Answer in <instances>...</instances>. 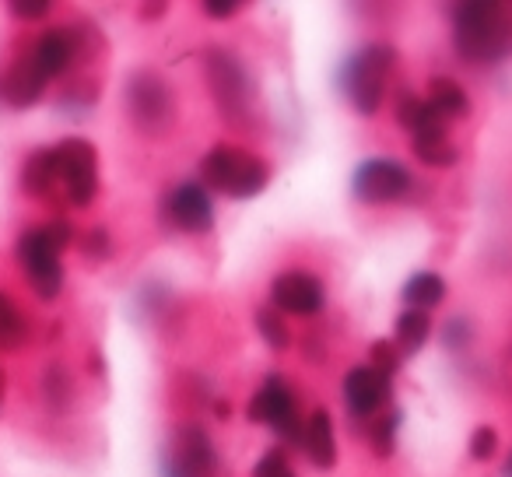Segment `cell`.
<instances>
[{
    "instance_id": "obj_30",
    "label": "cell",
    "mask_w": 512,
    "mask_h": 477,
    "mask_svg": "<svg viewBox=\"0 0 512 477\" xmlns=\"http://www.w3.org/2000/svg\"><path fill=\"white\" fill-rule=\"evenodd\" d=\"M8 11L18 18V22H43V18H50L53 4L50 0H11Z\"/></svg>"
},
{
    "instance_id": "obj_29",
    "label": "cell",
    "mask_w": 512,
    "mask_h": 477,
    "mask_svg": "<svg viewBox=\"0 0 512 477\" xmlns=\"http://www.w3.org/2000/svg\"><path fill=\"white\" fill-rule=\"evenodd\" d=\"M495 449H498V432L491 425H481L474 435H470V456H474L477 463L491 460V456H495Z\"/></svg>"
},
{
    "instance_id": "obj_37",
    "label": "cell",
    "mask_w": 512,
    "mask_h": 477,
    "mask_svg": "<svg viewBox=\"0 0 512 477\" xmlns=\"http://www.w3.org/2000/svg\"><path fill=\"white\" fill-rule=\"evenodd\" d=\"M0 400H4V369H0Z\"/></svg>"
},
{
    "instance_id": "obj_23",
    "label": "cell",
    "mask_w": 512,
    "mask_h": 477,
    "mask_svg": "<svg viewBox=\"0 0 512 477\" xmlns=\"http://www.w3.org/2000/svg\"><path fill=\"white\" fill-rule=\"evenodd\" d=\"M43 393H46V404H50V411L64 414L67 407H71V397H74V386H71V376H67L64 365H50L46 369V379H43Z\"/></svg>"
},
{
    "instance_id": "obj_14",
    "label": "cell",
    "mask_w": 512,
    "mask_h": 477,
    "mask_svg": "<svg viewBox=\"0 0 512 477\" xmlns=\"http://www.w3.org/2000/svg\"><path fill=\"white\" fill-rule=\"evenodd\" d=\"M46 85H50V81L39 74L32 53H25V57H18L15 64L8 67V74L0 78V95H4V102H8V106L29 109V106H36V102L43 99Z\"/></svg>"
},
{
    "instance_id": "obj_7",
    "label": "cell",
    "mask_w": 512,
    "mask_h": 477,
    "mask_svg": "<svg viewBox=\"0 0 512 477\" xmlns=\"http://www.w3.org/2000/svg\"><path fill=\"white\" fill-rule=\"evenodd\" d=\"M127 109L134 116V123L144 130V134H165L172 127V116H176V106H172V92L158 74L141 71L130 78L127 85Z\"/></svg>"
},
{
    "instance_id": "obj_15",
    "label": "cell",
    "mask_w": 512,
    "mask_h": 477,
    "mask_svg": "<svg viewBox=\"0 0 512 477\" xmlns=\"http://www.w3.org/2000/svg\"><path fill=\"white\" fill-rule=\"evenodd\" d=\"M32 60H36L39 74H43L46 81L60 78V74H64L67 67L78 60V46H74L71 29L43 32V36L36 39V46H32Z\"/></svg>"
},
{
    "instance_id": "obj_2",
    "label": "cell",
    "mask_w": 512,
    "mask_h": 477,
    "mask_svg": "<svg viewBox=\"0 0 512 477\" xmlns=\"http://www.w3.org/2000/svg\"><path fill=\"white\" fill-rule=\"evenodd\" d=\"M397 67V50L390 43H369L351 53L341 67V92L362 116H376L386 99V81Z\"/></svg>"
},
{
    "instance_id": "obj_1",
    "label": "cell",
    "mask_w": 512,
    "mask_h": 477,
    "mask_svg": "<svg viewBox=\"0 0 512 477\" xmlns=\"http://www.w3.org/2000/svg\"><path fill=\"white\" fill-rule=\"evenodd\" d=\"M453 46L467 64H502L512 57V4L467 0L453 8Z\"/></svg>"
},
{
    "instance_id": "obj_24",
    "label": "cell",
    "mask_w": 512,
    "mask_h": 477,
    "mask_svg": "<svg viewBox=\"0 0 512 477\" xmlns=\"http://www.w3.org/2000/svg\"><path fill=\"white\" fill-rule=\"evenodd\" d=\"M411 148L421 162L435 165V169H446V165H453L456 158H460V151H456V144L449 141V137H425V141H411Z\"/></svg>"
},
{
    "instance_id": "obj_21",
    "label": "cell",
    "mask_w": 512,
    "mask_h": 477,
    "mask_svg": "<svg viewBox=\"0 0 512 477\" xmlns=\"http://www.w3.org/2000/svg\"><path fill=\"white\" fill-rule=\"evenodd\" d=\"M25 337H29V323H25V316L18 313V306L11 302V295L0 292V348L4 351L22 348Z\"/></svg>"
},
{
    "instance_id": "obj_6",
    "label": "cell",
    "mask_w": 512,
    "mask_h": 477,
    "mask_svg": "<svg viewBox=\"0 0 512 477\" xmlns=\"http://www.w3.org/2000/svg\"><path fill=\"white\" fill-rule=\"evenodd\" d=\"M15 257L22 264L25 278H29L32 292L43 302H53L64 288V264H60V253L53 250L46 228H29V232L18 235Z\"/></svg>"
},
{
    "instance_id": "obj_19",
    "label": "cell",
    "mask_w": 512,
    "mask_h": 477,
    "mask_svg": "<svg viewBox=\"0 0 512 477\" xmlns=\"http://www.w3.org/2000/svg\"><path fill=\"white\" fill-rule=\"evenodd\" d=\"M428 106L442 116V120H463L470 113V99L467 92L460 88V81H449V78H435L432 88H428Z\"/></svg>"
},
{
    "instance_id": "obj_22",
    "label": "cell",
    "mask_w": 512,
    "mask_h": 477,
    "mask_svg": "<svg viewBox=\"0 0 512 477\" xmlns=\"http://www.w3.org/2000/svg\"><path fill=\"white\" fill-rule=\"evenodd\" d=\"M256 334L264 337V344H271L274 351L292 348V330H288L285 316H281L274 306L256 309Z\"/></svg>"
},
{
    "instance_id": "obj_10",
    "label": "cell",
    "mask_w": 512,
    "mask_h": 477,
    "mask_svg": "<svg viewBox=\"0 0 512 477\" xmlns=\"http://www.w3.org/2000/svg\"><path fill=\"white\" fill-rule=\"evenodd\" d=\"M218 460H214L211 439L200 425H186L176 432L172 449L165 453L162 474L165 477H211Z\"/></svg>"
},
{
    "instance_id": "obj_11",
    "label": "cell",
    "mask_w": 512,
    "mask_h": 477,
    "mask_svg": "<svg viewBox=\"0 0 512 477\" xmlns=\"http://www.w3.org/2000/svg\"><path fill=\"white\" fill-rule=\"evenodd\" d=\"M271 302L278 313L316 316L327 306V288L309 271H285L271 281Z\"/></svg>"
},
{
    "instance_id": "obj_8",
    "label": "cell",
    "mask_w": 512,
    "mask_h": 477,
    "mask_svg": "<svg viewBox=\"0 0 512 477\" xmlns=\"http://www.w3.org/2000/svg\"><path fill=\"white\" fill-rule=\"evenodd\" d=\"M351 193L362 204H397L411 193V172L393 158H365L351 176Z\"/></svg>"
},
{
    "instance_id": "obj_20",
    "label": "cell",
    "mask_w": 512,
    "mask_h": 477,
    "mask_svg": "<svg viewBox=\"0 0 512 477\" xmlns=\"http://www.w3.org/2000/svg\"><path fill=\"white\" fill-rule=\"evenodd\" d=\"M400 295H404V302L411 309H421V313H428V309L442 306V299H446V281H442L435 271H418L411 281H407Z\"/></svg>"
},
{
    "instance_id": "obj_12",
    "label": "cell",
    "mask_w": 512,
    "mask_h": 477,
    "mask_svg": "<svg viewBox=\"0 0 512 477\" xmlns=\"http://www.w3.org/2000/svg\"><path fill=\"white\" fill-rule=\"evenodd\" d=\"M393 397V379L376 372L372 365H355L344 376V404L355 418H379Z\"/></svg>"
},
{
    "instance_id": "obj_17",
    "label": "cell",
    "mask_w": 512,
    "mask_h": 477,
    "mask_svg": "<svg viewBox=\"0 0 512 477\" xmlns=\"http://www.w3.org/2000/svg\"><path fill=\"white\" fill-rule=\"evenodd\" d=\"M302 449L320 470H330L337 463V439H334V418L327 407H316L302 428Z\"/></svg>"
},
{
    "instance_id": "obj_13",
    "label": "cell",
    "mask_w": 512,
    "mask_h": 477,
    "mask_svg": "<svg viewBox=\"0 0 512 477\" xmlns=\"http://www.w3.org/2000/svg\"><path fill=\"white\" fill-rule=\"evenodd\" d=\"M165 218L179 228V232L204 235L214 228V200L200 183H179L165 197Z\"/></svg>"
},
{
    "instance_id": "obj_9",
    "label": "cell",
    "mask_w": 512,
    "mask_h": 477,
    "mask_svg": "<svg viewBox=\"0 0 512 477\" xmlns=\"http://www.w3.org/2000/svg\"><path fill=\"white\" fill-rule=\"evenodd\" d=\"M207 81H211V92L218 99L221 113L228 120H242L253 102V81H249L246 67L232 57V53H207Z\"/></svg>"
},
{
    "instance_id": "obj_28",
    "label": "cell",
    "mask_w": 512,
    "mask_h": 477,
    "mask_svg": "<svg viewBox=\"0 0 512 477\" xmlns=\"http://www.w3.org/2000/svg\"><path fill=\"white\" fill-rule=\"evenodd\" d=\"M253 477H295L292 463H288L285 449H267L253 467Z\"/></svg>"
},
{
    "instance_id": "obj_33",
    "label": "cell",
    "mask_w": 512,
    "mask_h": 477,
    "mask_svg": "<svg viewBox=\"0 0 512 477\" xmlns=\"http://www.w3.org/2000/svg\"><path fill=\"white\" fill-rule=\"evenodd\" d=\"M418 109H421V99L414 92H400L397 95V123L400 127H411L414 123V116H418Z\"/></svg>"
},
{
    "instance_id": "obj_4",
    "label": "cell",
    "mask_w": 512,
    "mask_h": 477,
    "mask_svg": "<svg viewBox=\"0 0 512 477\" xmlns=\"http://www.w3.org/2000/svg\"><path fill=\"white\" fill-rule=\"evenodd\" d=\"M246 418L253 421V425H267L278 432L281 442H288V446H302V428H306V418H302L299 411V397H295L292 383H288L285 376H267L264 383H260V390L253 393V400H249L246 407Z\"/></svg>"
},
{
    "instance_id": "obj_18",
    "label": "cell",
    "mask_w": 512,
    "mask_h": 477,
    "mask_svg": "<svg viewBox=\"0 0 512 477\" xmlns=\"http://www.w3.org/2000/svg\"><path fill=\"white\" fill-rule=\"evenodd\" d=\"M397 337H393V344L400 348V355H414V351L425 348V341L432 337V316L421 313V309H404V313L397 316Z\"/></svg>"
},
{
    "instance_id": "obj_36",
    "label": "cell",
    "mask_w": 512,
    "mask_h": 477,
    "mask_svg": "<svg viewBox=\"0 0 512 477\" xmlns=\"http://www.w3.org/2000/svg\"><path fill=\"white\" fill-rule=\"evenodd\" d=\"M502 477H512V453L505 456V467H502Z\"/></svg>"
},
{
    "instance_id": "obj_5",
    "label": "cell",
    "mask_w": 512,
    "mask_h": 477,
    "mask_svg": "<svg viewBox=\"0 0 512 477\" xmlns=\"http://www.w3.org/2000/svg\"><path fill=\"white\" fill-rule=\"evenodd\" d=\"M60 193L71 207H88L99 193V151L85 137H67L57 144Z\"/></svg>"
},
{
    "instance_id": "obj_3",
    "label": "cell",
    "mask_w": 512,
    "mask_h": 477,
    "mask_svg": "<svg viewBox=\"0 0 512 477\" xmlns=\"http://www.w3.org/2000/svg\"><path fill=\"white\" fill-rule=\"evenodd\" d=\"M200 176H204L207 186L228 193V197L249 200L267 186L271 169H267L264 158H256L253 151L235 148V144H218V148L207 151L204 162H200Z\"/></svg>"
},
{
    "instance_id": "obj_25",
    "label": "cell",
    "mask_w": 512,
    "mask_h": 477,
    "mask_svg": "<svg viewBox=\"0 0 512 477\" xmlns=\"http://www.w3.org/2000/svg\"><path fill=\"white\" fill-rule=\"evenodd\" d=\"M397 428H400V411H386L376 418V425H372L369 432V446L376 456H393V446H397Z\"/></svg>"
},
{
    "instance_id": "obj_32",
    "label": "cell",
    "mask_w": 512,
    "mask_h": 477,
    "mask_svg": "<svg viewBox=\"0 0 512 477\" xmlns=\"http://www.w3.org/2000/svg\"><path fill=\"white\" fill-rule=\"evenodd\" d=\"M239 0H204L200 4V11H204L207 18H214V22H225V18H235L239 15Z\"/></svg>"
},
{
    "instance_id": "obj_16",
    "label": "cell",
    "mask_w": 512,
    "mask_h": 477,
    "mask_svg": "<svg viewBox=\"0 0 512 477\" xmlns=\"http://www.w3.org/2000/svg\"><path fill=\"white\" fill-rule=\"evenodd\" d=\"M22 190L36 200H53L60 190V162L57 148H36L22 165Z\"/></svg>"
},
{
    "instance_id": "obj_31",
    "label": "cell",
    "mask_w": 512,
    "mask_h": 477,
    "mask_svg": "<svg viewBox=\"0 0 512 477\" xmlns=\"http://www.w3.org/2000/svg\"><path fill=\"white\" fill-rule=\"evenodd\" d=\"M43 228H46V235H50V243H53V250H57V253H64L67 246L78 239V235H74V225L67 218H53L50 225H43Z\"/></svg>"
},
{
    "instance_id": "obj_26",
    "label": "cell",
    "mask_w": 512,
    "mask_h": 477,
    "mask_svg": "<svg viewBox=\"0 0 512 477\" xmlns=\"http://www.w3.org/2000/svg\"><path fill=\"white\" fill-rule=\"evenodd\" d=\"M369 358H372V369L383 372V376H390V379H393V372L404 365V355H400V348L393 341H372Z\"/></svg>"
},
{
    "instance_id": "obj_34",
    "label": "cell",
    "mask_w": 512,
    "mask_h": 477,
    "mask_svg": "<svg viewBox=\"0 0 512 477\" xmlns=\"http://www.w3.org/2000/svg\"><path fill=\"white\" fill-rule=\"evenodd\" d=\"M470 341V327L463 320L446 323V348H467Z\"/></svg>"
},
{
    "instance_id": "obj_27",
    "label": "cell",
    "mask_w": 512,
    "mask_h": 477,
    "mask_svg": "<svg viewBox=\"0 0 512 477\" xmlns=\"http://www.w3.org/2000/svg\"><path fill=\"white\" fill-rule=\"evenodd\" d=\"M81 253H85L88 260H95V264H102V260L113 257V235H109L106 228H88V232L81 235Z\"/></svg>"
},
{
    "instance_id": "obj_35",
    "label": "cell",
    "mask_w": 512,
    "mask_h": 477,
    "mask_svg": "<svg viewBox=\"0 0 512 477\" xmlns=\"http://www.w3.org/2000/svg\"><path fill=\"white\" fill-rule=\"evenodd\" d=\"M141 15H144V22H155L158 15H165V4H144Z\"/></svg>"
}]
</instances>
